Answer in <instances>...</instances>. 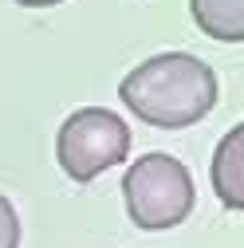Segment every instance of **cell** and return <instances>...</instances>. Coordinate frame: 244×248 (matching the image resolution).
I'll return each mask as SVG.
<instances>
[{"label":"cell","mask_w":244,"mask_h":248,"mask_svg":"<svg viewBox=\"0 0 244 248\" xmlns=\"http://www.w3.org/2000/svg\"><path fill=\"white\" fill-rule=\"evenodd\" d=\"M213 189L225 209H244V126H232L213 154Z\"/></svg>","instance_id":"4"},{"label":"cell","mask_w":244,"mask_h":248,"mask_svg":"<svg viewBox=\"0 0 244 248\" xmlns=\"http://www.w3.org/2000/svg\"><path fill=\"white\" fill-rule=\"evenodd\" d=\"M122 107L162 130H185L217 107V75L189 51H162L118 83Z\"/></svg>","instance_id":"1"},{"label":"cell","mask_w":244,"mask_h":248,"mask_svg":"<svg viewBox=\"0 0 244 248\" xmlns=\"http://www.w3.org/2000/svg\"><path fill=\"white\" fill-rule=\"evenodd\" d=\"M122 197L126 213L142 232H166L177 229L193 213L197 189L189 170L169 154H142L122 173Z\"/></svg>","instance_id":"2"},{"label":"cell","mask_w":244,"mask_h":248,"mask_svg":"<svg viewBox=\"0 0 244 248\" xmlns=\"http://www.w3.org/2000/svg\"><path fill=\"white\" fill-rule=\"evenodd\" d=\"M24 8H51V4H63V0H16Z\"/></svg>","instance_id":"7"},{"label":"cell","mask_w":244,"mask_h":248,"mask_svg":"<svg viewBox=\"0 0 244 248\" xmlns=\"http://www.w3.org/2000/svg\"><path fill=\"white\" fill-rule=\"evenodd\" d=\"M20 244V217L8 197H0V248H16Z\"/></svg>","instance_id":"6"},{"label":"cell","mask_w":244,"mask_h":248,"mask_svg":"<svg viewBox=\"0 0 244 248\" xmlns=\"http://www.w3.org/2000/svg\"><path fill=\"white\" fill-rule=\"evenodd\" d=\"M193 24L221 44L244 40V0H189Z\"/></svg>","instance_id":"5"},{"label":"cell","mask_w":244,"mask_h":248,"mask_svg":"<svg viewBox=\"0 0 244 248\" xmlns=\"http://www.w3.org/2000/svg\"><path fill=\"white\" fill-rule=\"evenodd\" d=\"M55 154L71 181H95L99 173H107L130 158V126L114 110L83 107L59 126Z\"/></svg>","instance_id":"3"}]
</instances>
